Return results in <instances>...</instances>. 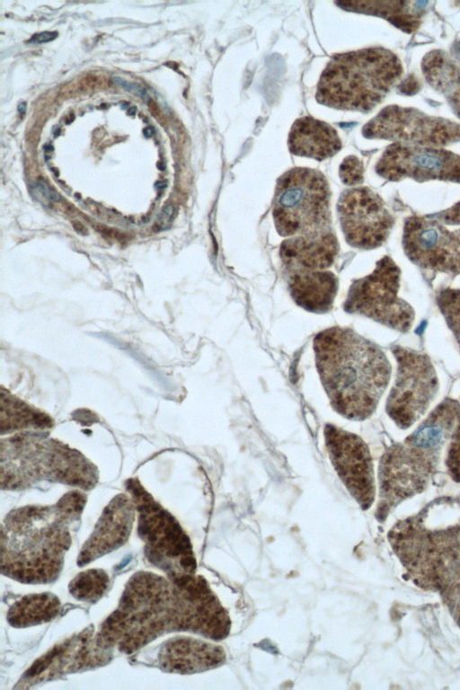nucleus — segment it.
I'll return each instance as SVG.
<instances>
[{"label": "nucleus", "mask_w": 460, "mask_h": 690, "mask_svg": "<svg viewBox=\"0 0 460 690\" xmlns=\"http://www.w3.org/2000/svg\"><path fill=\"white\" fill-rule=\"evenodd\" d=\"M315 364L333 410L351 420L375 411L390 378L383 350L355 331L331 327L314 339Z\"/></svg>", "instance_id": "1"}, {"label": "nucleus", "mask_w": 460, "mask_h": 690, "mask_svg": "<svg viewBox=\"0 0 460 690\" xmlns=\"http://www.w3.org/2000/svg\"><path fill=\"white\" fill-rule=\"evenodd\" d=\"M74 521L58 502L11 511L2 530L3 572L27 583L56 578L71 543L68 525Z\"/></svg>", "instance_id": "2"}, {"label": "nucleus", "mask_w": 460, "mask_h": 690, "mask_svg": "<svg viewBox=\"0 0 460 690\" xmlns=\"http://www.w3.org/2000/svg\"><path fill=\"white\" fill-rule=\"evenodd\" d=\"M459 418V404L447 400L403 443L389 447L383 455L378 471L380 517L400 500L424 489Z\"/></svg>", "instance_id": "3"}, {"label": "nucleus", "mask_w": 460, "mask_h": 690, "mask_svg": "<svg viewBox=\"0 0 460 690\" xmlns=\"http://www.w3.org/2000/svg\"><path fill=\"white\" fill-rule=\"evenodd\" d=\"M402 74L399 58L381 48L340 53L332 58L317 85V102L330 108L368 111Z\"/></svg>", "instance_id": "4"}, {"label": "nucleus", "mask_w": 460, "mask_h": 690, "mask_svg": "<svg viewBox=\"0 0 460 690\" xmlns=\"http://www.w3.org/2000/svg\"><path fill=\"white\" fill-rule=\"evenodd\" d=\"M173 597V587L164 578L138 572L128 581L118 608L107 618L96 637L99 647L108 650L119 642L131 652L165 632V620Z\"/></svg>", "instance_id": "5"}, {"label": "nucleus", "mask_w": 460, "mask_h": 690, "mask_svg": "<svg viewBox=\"0 0 460 690\" xmlns=\"http://www.w3.org/2000/svg\"><path fill=\"white\" fill-rule=\"evenodd\" d=\"M331 191L324 175L310 168H293L278 180L272 215L284 237L314 241L334 235Z\"/></svg>", "instance_id": "6"}, {"label": "nucleus", "mask_w": 460, "mask_h": 690, "mask_svg": "<svg viewBox=\"0 0 460 690\" xmlns=\"http://www.w3.org/2000/svg\"><path fill=\"white\" fill-rule=\"evenodd\" d=\"M138 513L137 531L148 560L170 577L194 574L196 560L190 541L177 519L136 478L126 482Z\"/></svg>", "instance_id": "7"}, {"label": "nucleus", "mask_w": 460, "mask_h": 690, "mask_svg": "<svg viewBox=\"0 0 460 690\" xmlns=\"http://www.w3.org/2000/svg\"><path fill=\"white\" fill-rule=\"evenodd\" d=\"M401 270L388 256L380 259L374 270L352 282L344 310L358 314L400 332L411 329L414 312L399 295Z\"/></svg>", "instance_id": "8"}, {"label": "nucleus", "mask_w": 460, "mask_h": 690, "mask_svg": "<svg viewBox=\"0 0 460 690\" xmlns=\"http://www.w3.org/2000/svg\"><path fill=\"white\" fill-rule=\"evenodd\" d=\"M397 375L386 402V411L397 426L407 429L426 411L438 390V378L429 358L420 352L395 347Z\"/></svg>", "instance_id": "9"}, {"label": "nucleus", "mask_w": 460, "mask_h": 690, "mask_svg": "<svg viewBox=\"0 0 460 690\" xmlns=\"http://www.w3.org/2000/svg\"><path fill=\"white\" fill-rule=\"evenodd\" d=\"M362 134L367 138L439 148L460 141V124L415 109L388 106L364 126Z\"/></svg>", "instance_id": "10"}, {"label": "nucleus", "mask_w": 460, "mask_h": 690, "mask_svg": "<svg viewBox=\"0 0 460 690\" xmlns=\"http://www.w3.org/2000/svg\"><path fill=\"white\" fill-rule=\"evenodd\" d=\"M402 245L408 258L420 267L460 273V229L450 230L432 217L413 216L405 221Z\"/></svg>", "instance_id": "11"}, {"label": "nucleus", "mask_w": 460, "mask_h": 690, "mask_svg": "<svg viewBox=\"0 0 460 690\" xmlns=\"http://www.w3.org/2000/svg\"><path fill=\"white\" fill-rule=\"evenodd\" d=\"M347 243L359 249H374L387 239L394 217L382 199L367 187L346 190L337 205Z\"/></svg>", "instance_id": "12"}, {"label": "nucleus", "mask_w": 460, "mask_h": 690, "mask_svg": "<svg viewBox=\"0 0 460 690\" xmlns=\"http://www.w3.org/2000/svg\"><path fill=\"white\" fill-rule=\"evenodd\" d=\"M328 456L350 495L363 509L375 499L372 457L364 440L358 435L328 423L324 427Z\"/></svg>", "instance_id": "13"}, {"label": "nucleus", "mask_w": 460, "mask_h": 690, "mask_svg": "<svg viewBox=\"0 0 460 690\" xmlns=\"http://www.w3.org/2000/svg\"><path fill=\"white\" fill-rule=\"evenodd\" d=\"M376 171L389 181L412 179L460 182V155L436 147L394 143L383 153Z\"/></svg>", "instance_id": "14"}, {"label": "nucleus", "mask_w": 460, "mask_h": 690, "mask_svg": "<svg viewBox=\"0 0 460 690\" xmlns=\"http://www.w3.org/2000/svg\"><path fill=\"white\" fill-rule=\"evenodd\" d=\"M99 649L93 650V632L85 630L52 647L32 664L24 677L41 681L99 665L108 659L105 653L97 652Z\"/></svg>", "instance_id": "15"}, {"label": "nucleus", "mask_w": 460, "mask_h": 690, "mask_svg": "<svg viewBox=\"0 0 460 690\" xmlns=\"http://www.w3.org/2000/svg\"><path fill=\"white\" fill-rule=\"evenodd\" d=\"M41 480L93 489L98 482L96 466L80 451L62 441L45 438L39 458Z\"/></svg>", "instance_id": "16"}, {"label": "nucleus", "mask_w": 460, "mask_h": 690, "mask_svg": "<svg viewBox=\"0 0 460 690\" xmlns=\"http://www.w3.org/2000/svg\"><path fill=\"white\" fill-rule=\"evenodd\" d=\"M136 507L131 497L115 496L103 509L96 526L84 544L77 559L80 566L111 552L128 538L135 519Z\"/></svg>", "instance_id": "17"}, {"label": "nucleus", "mask_w": 460, "mask_h": 690, "mask_svg": "<svg viewBox=\"0 0 460 690\" xmlns=\"http://www.w3.org/2000/svg\"><path fill=\"white\" fill-rule=\"evenodd\" d=\"M159 667L177 674H193L216 668L226 661L224 649L190 637H175L164 642L158 654Z\"/></svg>", "instance_id": "18"}, {"label": "nucleus", "mask_w": 460, "mask_h": 690, "mask_svg": "<svg viewBox=\"0 0 460 690\" xmlns=\"http://www.w3.org/2000/svg\"><path fill=\"white\" fill-rule=\"evenodd\" d=\"M288 145L293 155L319 161L332 157L341 148L337 131L326 122L310 116L294 122Z\"/></svg>", "instance_id": "19"}, {"label": "nucleus", "mask_w": 460, "mask_h": 690, "mask_svg": "<svg viewBox=\"0 0 460 690\" xmlns=\"http://www.w3.org/2000/svg\"><path fill=\"white\" fill-rule=\"evenodd\" d=\"M288 287L294 301L305 310L323 314L333 305L338 279L331 271L294 270Z\"/></svg>", "instance_id": "20"}, {"label": "nucleus", "mask_w": 460, "mask_h": 690, "mask_svg": "<svg viewBox=\"0 0 460 690\" xmlns=\"http://www.w3.org/2000/svg\"><path fill=\"white\" fill-rule=\"evenodd\" d=\"M338 251L335 234L314 241L288 238L281 243L280 256L291 270H323L333 263Z\"/></svg>", "instance_id": "21"}, {"label": "nucleus", "mask_w": 460, "mask_h": 690, "mask_svg": "<svg viewBox=\"0 0 460 690\" xmlns=\"http://www.w3.org/2000/svg\"><path fill=\"white\" fill-rule=\"evenodd\" d=\"M52 418L40 409L1 389V434L44 430L53 427Z\"/></svg>", "instance_id": "22"}, {"label": "nucleus", "mask_w": 460, "mask_h": 690, "mask_svg": "<svg viewBox=\"0 0 460 690\" xmlns=\"http://www.w3.org/2000/svg\"><path fill=\"white\" fill-rule=\"evenodd\" d=\"M337 4L346 10L385 17L407 32L419 27L422 15L421 6L416 2L353 0Z\"/></svg>", "instance_id": "23"}, {"label": "nucleus", "mask_w": 460, "mask_h": 690, "mask_svg": "<svg viewBox=\"0 0 460 690\" xmlns=\"http://www.w3.org/2000/svg\"><path fill=\"white\" fill-rule=\"evenodd\" d=\"M427 81L450 103L460 117V68L445 53L432 51L422 63Z\"/></svg>", "instance_id": "24"}, {"label": "nucleus", "mask_w": 460, "mask_h": 690, "mask_svg": "<svg viewBox=\"0 0 460 690\" xmlns=\"http://www.w3.org/2000/svg\"><path fill=\"white\" fill-rule=\"evenodd\" d=\"M59 609V599L52 593L27 595L9 608L7 620L14 627L37 625L55 618Z\"/></svg>", "instance_id": "25"}, {"label": "nucleus", "mask_w": 460, "mask_h": 690, "mask_svg": "<svg viewBox=\"0 0 460 690\" xmlns=\"http://www.w3.org/2000/svg\"><path fill=\"white\" fill-rule=\"evenodd\" d=\"M109 576L101 569H89L78 573L69 583L70 594L81 601L95 602L108 588Z\"/></svg>", "instance_id": "26"}, {"label": "nucleus", "mask_w": 460, "mask_h": 690, "mask_svg": "<svg viewBox=\"0 0 460 690\" xmlns=\"http://www.w3.org/2000/svg\"><path fill=\"white\" fill-rule=\"evenodd\" d=\"M437 302L460 348V288L441 290Z\"/></svg>", "instance_id": "27"}, {"label": "nucleus", "mask_w": 460, "mask_h": 690, "mask_svg": "<svg viewBox=\"0 0 460 690\" xmlns=\"http://www.w3.org/2000/svg\"><path fill=\"white\" fill-rule=\"evenodd\" d=\"M340 178L349 186L361 183L364 179L362 162L354 155L345 157L340 165Z\"/></svg>", "instance_id": "28"}, {"label": "nucleus", "mask_w": 460, "mask_h": 690, "mask_svg": "<svg viewBox=\"0 0 460 690\" xmlns=\"http://www.w3.org/2000/svg\"><path fill=\"white\" fill-rule=\"evenodd\" d=\"M447 465L452 479L460 482V418L452 435Z\"/></svg>", "instance_id": "29"}, {"label": "nucleus", "mask_w": 460, "mask_h": 690, "mask_svg": "<svg viewBox=\"0 0 460 690\" xmlns=\"http://www.w3.org/2000/svg\"><path fill=\"white\" fill-rule=\"evenodd\" d=\"M432 217L448 225H460V202L447 210L435 214Z\"/></svg>", "instance_id": "30"}, {"label": "nucleus", "mask_w": 460, "mask_h": 690, "mask_svg": "<svg viewBox=\"0 0 460 690\" xmlns=\"http://www.w3.org/2000/svg\"><path fill=\"white\" fill-rule=\"evenodd\" d=\"M35 195L39 199L47 201H57L59 199L58 194L45 181H39L33 187Z\"/></svg>", "instance_id": "31"}, {"label": "nucleus", "mask_w": 460, "mask_h": 690, "mask_svg": "<svg viewBox=\"0 0 460 690\" xmlns=\"http://www.w3.org/2000/svg\"><path fill=\"white\" fill-rule=\"evenodd\" d=\"M114 82H116V84L120 85V87H122L123 89H125L126 91L131 93L137 94L143 98H146L147 96V93L146 89L137 84L128 82L119 77H115Z\"/></svg>", "instance_id": "32"}, {"label": "nucleus", "mask_w": 460, "mask_h": 690, "mask_svg": "<svg viewBox=\"0 0 460 690\" xmlns=\"http://www.w3.org/2000/svg\"><path fill=\"white\" fill-rule=\"evenodd\" d=\"M173 207L172 205L165 206L162 212L160 213L158 219H157V227L159 229H165L169 226L172 216H173Z\"/></svg>", "instance_id": "33"}, {"label": "nucleus", "mask_w": 460, "mask_h": 690, "mask_svg": "<svg viewBox=\"0 0 460 690\" xmlns=\"http://www.w3.org/2000/svg\"><path fill=\"white\" fill-rule=\"evenodd\" d=\"M58 36L57 32L54 31H44L38 34H35L32 36V38L30 40L31 43H45L51 41L55 40Z\"/></svg>", "instance_id": "34"}, {"label": "nucleus", "mask_w": 460, "mask_h": 690, "mask_svg": "<svg viewBox=\"0 0 460 690\" xmlns=\"http://www.w3.org/2000/svg\"><path fill=\"white\" fill-rule=\"evenodd\" d=\"M143 134L146 137H151L155 134V129L152 127H147L143 130Z\"/></svg>", "instance_id": "35"}, {"label": "nucleus", "mask_w": 460, "mask_h": 690, "mask_svg": "<svg viewBox=\"0 0 460 690\" xmlns=\"http://www.w3.org/2000/svg\"><path fill=\"white\" fill-rule=\"evenodd\" d=\"M17 108H18V111H19V113H20V114H22V115H23V114L25 113V111H26V108H27V106H26V102H20V103L18 104V107H17Z\"/></svg>", "instance_id": "36"}, {"label": "nucleus", "mask_w": 460, "mask_h": 690, "mask_svg": "<svg viewBox=\"0 0 460 690\" xmlns=\"http://www.w3.org/2000/svg\"><path fill=\"white\" fill-rule=\"evenodd\" d=\"M136 111H137V109L135 107H131V108H129L128 113L129 115H134L136 113Z\"/></svg>", "instance_id": "37"}, {"label": "nucleus", "mask_w": 460, "mask_h": 690, "mask_svg": "<svg viewBox=\"0 0 460 690\" xmlns=\"http://www.w3.org/2000/svg\"><path fill=\"white\" fill-rule=\"evenodd\" d=\"M156 185L159 186L158 188H164L166 186V183L164 181H159Z\"/></svg>", "instance_id": "38"}, {"label": "nucleus", "mask_w": 460, "mask_h": 690, "mask_svg": "<svg viewBox=\"0 0 460 690\" xmlns=\"http://www.w3.org/2000/svg\"><path fill=\"white\" fill-rule=\"evenodd\" d=\"M457 51H458V54L460 56V42L458 43V46H457Z\"/></svg>", "instance_id": "39"}]
</instances>
